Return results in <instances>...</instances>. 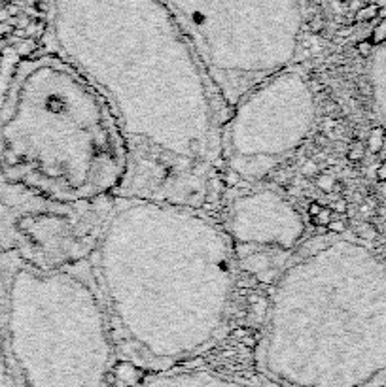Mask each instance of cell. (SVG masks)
Listing matches in <instances>:
<instances>
[{
	"label": "cell",
	"instance_id": "obj_12",
	"mask_svg": "<svg viewBox=\"0 0 386 387\" xmlns=\"http://www.w3.org/2000/svg\"><path fill=\"white\" fill-rule=\"evenodd\" d=\"M375 15H377V6H367L360 12V17H362V19H372Z\"/></svg>",
	"mask_w": 386,
	"mask_h": 387
},
{
	"label": "cell",
	"instance_id": "obj_3",
	"mask_svg": "<svg viewBox=\"0 0 386 387\" xmlns=\"http://www.w3.org/2000/svg\"><path fill=\"white\" fill-rule=\"evenodd\" d=\"M254 363L275 387L385 386V261L339 233L301 242L271 287Z\"/></svg>",
	"mask_w": 386,
	"mask_h": 387
},
{
	"label": "cell",
	"instance_id": "obj_7",
	"mask_svg": "<svg viewBox=\"0 0 386 387\" xmlns=\"http://www.w3.org/2000/svg\"><path fill=\"white\" fill-rule=\"evenodd\" d=\"M316 121V98L299 68L261 81L223 123V165L245 182H261L303 146Z\"/></svg>",
	"mask_w": 386,
	"mask_h": 387
},
{
	"label": "cell",
	"instance_id": "obj_11",
	"mask_svg": "<svg viewBox=\"0 0 386 387\" xmlns=\"http://www.w3.org/2000/svg\"><path fill=\"white\" fill-rule=\"evenodd\" d=\"M369 83H372L375 110L383 121V131L386 134V45L375 50L369 59Z\"/></svg>",
	"mask_w": 386,
	"mask_h": 387
},
{
	"label": "cell",
	"instance_id": "obj_9",
	"mask_svg": "<svg viewBox=\"0 0 386 387\" xmlns=\"http://www.w3.org/2000/svg\"><path fill=\"white\" fill-rule=\"evenodd\" d=\"M225 233L237 263L246 271H267V255L292 257L305 236L301 213L275 189H252L231 200Z\"/></svg>",
	"mask_w": 386,
	"mask_h": 387
},
{
	"label": "cell",
	"instance_id": "obj_4",
	"mask_svg": "<svg viewBox=\"0 0 386 387\" xmlns=\"http://www.w3.org/2000/svg\"><path fill=\"white\" fill-rule=\"evenodd\" d=\"M127 154L103 95L67 59L25 61L0 119V170L8 182L59 200L116 195Z\"/></svg>",
	"mask_w": 386,
	"mask_h": 387
},
{
	"label": "cell",
	"instance_id": "obj_6",
	"mask_svg": "<svg viewBox=\"0 0 386 387\" xmlns=\"http://www.w3.org/2000/svg\"><path fill=\"white\" fill-rule=\"evenodd\" d=\"M214 83L227 112L294 63L303 29L297 0H157Z\"/></svg>",
	"mask_w": 386,
	"mask_h": 387
},
{
	"label": "cell",
	"instance_id": "obj_1",
	"mask_svg": "<svg viewBox=\"0 0 386 387\" xmlns=\"http://www.w3.org/2000/svg\"><path fill=\"white\" fill-rule=\"evenodd\" d=\"M53 42L103 95L125 144L116 195L207 210L227 108L157 0H52Z\"/></svg>",
	"mask_w": 386,
	"mask_h": 387
},
{
	"label": "cell",
	"instance_id": "obj_10",
	"mask_svg": "<svg viewBox=\"0 0 386 387\" xmlns=\"http://www.w3.org/2000/svg\"><path fill=\"white\" fill-rule=\"evenodd\" d=\"M131 387H256L250 381L208 368H169L150 373Z\"/></svg>",
	"mask_w": 386,
	"mask_h": 387
},
{
	"label": "cell",
	"instance_id": "obj_2",
	"mask_svg": "<svg viewBox=\"0 0 386 387\" xmlns=\"http://www.w3.org/2000/svg\"><path fill=\"white\" fill-rule=\"evenodd\" d=\"M237 266L205 210L114 195L88 271L119 361L157 373L212 350L230 327Z\"/></svg>",
	"mask_w": 386,
	"mask_h": 387
},
{
	"label": "cell",
	"instance_id": "obj_5",
	"mask_svg": "<svg viewBox=\"0 0 386 387\" xmlns=\"http://www.w3.org/2000/svg\"><path fill=\"white\" fill-rule=\"evenodd\" d=\"M118 351L88 263L0 261V387H112Z\"/></svg>",
	"mask_w": 386,
	"mask_h": 387
},
{
	"label": "cell",
	"instance_id": "obj_8",
	"mask_svg": "<svg viewBox=\"0 0 386 387\" xmlns=\"http://www.w3.org/2000/svg\"><path fill=\"white\" fill-rule=\"evenodd\" d=\"M0 185V240L40 271L88 263L112 197L59 200L4 180Z\"/></svg>",
	"mask_w": 386,
	"mask_h": 387
}]
</instances>
